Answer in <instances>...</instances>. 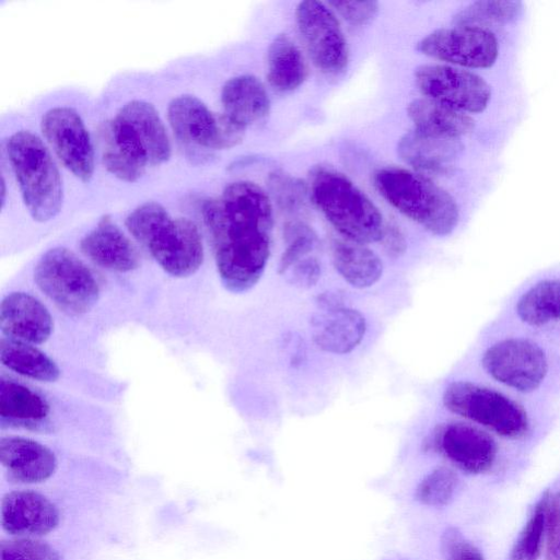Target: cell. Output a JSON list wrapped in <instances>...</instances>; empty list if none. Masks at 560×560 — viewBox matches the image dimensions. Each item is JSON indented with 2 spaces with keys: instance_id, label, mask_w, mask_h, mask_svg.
Masks as SVG:
<instances>
[{
  "instance_id": "obj_1",
  "label": "cell",
  "mask_w": 560,
  "mask_h": 560,
  "mask_svg": "<svg viewBox=\"0 0 560 560\" xmlns=\"http://www.w3.org/2000/svg\"><path fill=\"white\" fill-rule=\"evenodd\" d=\"M219 277L233 293L254 288L271 253L272 205L268 194L247 180L229 184L202 206Z\"/></svg>"
},
{
  "instance_id": "obj_2",
  "label": "cell",
  "mask_w": 560,
  "mask_h": 560,
  "mask_svg": "<svg viewBox=\"0 0 560 560\" xmlns=\"http://www.w3.org/2000/svg\"><path fill=\"white\" fill-rule=\"evenodd\" d=\"M125 225L168 275L189 277L200 268L202 238L191 220L173 218L161 203L147 201L127 215Z\"/></svg>"
},
{
  "instance_id": "obj_3",
  "label": "cell",
  "mask_w": 560,
  "mask_h": 560,
  "mask_svg": "<svg viewBox=\"0 0 560 560\" xmlns=\"http://www.w3.org/2000/svg\"><path fill=\"white\" fill-rule=\"evenodd\" d=\"M310 192L316 207L345 240L364 245L381 241L385 230L382 213L346 175L316 167L311 174Z\"/></svg>"
},
{
  "instance_id": "obj_4",
  "label": "cell",
  "mask_w": 560,
  "mask_h": 560,
  "mask_svg": "<svg viewBox=\"0 0 560 560\" xmlns=\"http://www.w3.org/2000/svg\"><path fill=\"white\" fill-rule=\"evenodd\" d=\"M378 194L396 210L436 236L456 228L459 211L454 198L424 175L385 167L373 178Z\"/></svg>"
},
{
  "instance_id": "obj_5",
  "label": "cell",
  "mask_w": 560,
  "mask_h": 560,
  "mask_svg": "<svg viewBox=\"0 0 560 560\" xmlns=\"http://www.w3.org/2000/svg\"><path fill=\"white\" fill-rule=\"evenodd\" d=\"M7 153L24 205L37 222L55 218L63 201L59 170L43 140L28 130L11 135Z\"/></svg>"
},
{
  "instance_id": "obj_6",
  "label": "cell",
  "mask_w": 560,
  "mask_h": 560,
  "mask_svg": "<svg viewBox=\"0 0 560 560\" xmlns=\"http://www.w3.org/2000/svg\"><path fill=\"white\" fill-rule=\"evenodd\" d=\"M34 280L39 290L69 315L89 312L100 296L93 271L65 247L50 248L39 258Z\"/></svg>"
},
{
  "instance_id": "obj_7",
  "label": "cell",
  "mask_w": 560,
  "mask_h": 560,
  "mask_svg": "<svg viewBox=\"0 0 560 560\" xmlns=\"http://www.w3.org/2000/svg\"><path fill=\"white\" fill-rule=\"evenodd\" d=\"M442 401L452 413L503 438L518 439L528 430L526 412L518 404L494 389L471 382L450 383L443 392Z\"/></svg>"
},
{
  "instance_id": "obj_8",
  "label": "cell",
  "mask_w": 560,
  "mask_h": 560,
  "mask_svg": "<svg viewBox=\"0 0 560 560\" xmlns=\"http://www.w3.org/2000/svg\"><path fill=\"white\" fill-rule=\"evenodd\" d=\"M167 119L182 142L212 150L230 149L238 144L246 129L223 112L213 113L201 100L188 94L171 101Z\"/></svg>"
},
{
  "instance_id": "obj_9",
  "label": "cell",
  "mask_w": 560,
  "mask_h": 560,
  "mask_svg": "<svg viewBox=\"0 0 560 560\" xmlns=\"http://www.w3.org/2000/svg\"><path fill=\"white\" fill-rule=\"evenodd\" d=\"M295 20L313 63L326 74L343 71L349 51L334 10L320 1H302L296 7Z\"/></svg>"
},
{
  "instance_id": "obj_10",
  "label": "cell",
  "mask_w": 560,
  "mask_h": 560,
  "mask_svg": "<svg viewBox=\"0 0 560 560\" xmlns=\"http://www.w3.org/2000/svg\"><path fill=\"white\" fill-rule=\"evenodd\" d=\"M415 82L424 97L463 113L482 112L491 97L488 83L476 73L447 65H422Z\"/></svg>"
},
{
  "instance_id": "obj_11",
  "label": "cell",
  "mask_w": 560,
  "mask_h": 560,
  "mask_svg": "<svg viewBox=\"0 0 560 560\" xmlns=\"http://www.w3.org/2000/svg\"><path fill=\"white\" fill-rule=\"evenodd\" d=\"M481 363L491 377L523 393L538 388L548 371L541 348L520 338L495 342L486 350Z\"/></svg>"
},
{
  "instance_id": "obj_12",
  "label": "cell",
  "mask_w": 560,
  "mask_h": 560,
  "mask_svg": "<svg viewBox=\"0 0 560 560\" xmlns=\"http://www.w3.org/2000/svg\"><path fill=\"white\" fill-rule=\"evenodd\" d=\"M44 138L63 166L83 183L94 173V149L90 133L78 112L56 106L42 117Z\"/></svg>"
},
{
  "instance_id": "obj_13",
  "label": "cell",
  "mask_w": 560,
  "mask_h": 560,
  "mask_svg": "<svg viewBox=\"0 0 560 560\" xmlns=\"http://www.w3.org/2000/svg\"><path fill=\"white\" fill-rule=\"evenodd\" d=\"M424 448L443 455L468 474L489 470L497 457L495 441L479 428L448 421L438 424L425 438Z\"/></svg>"
},
{
  "instance_id": "obj_14",
  "label": "cell",
  "mask_w": 560,
  "mask_h": 560,
  "mask_svg": "<svg viewBox=\"0 0 560 560\" xmlns=\"http://www.w3.org/2000/svg\"><path fill=\"white\" fill-rule=\"evenodd\" d=\"M417 49L431 58L466 68L491 67L499 54L492 32L469 26L436 30L419 40Z\"/></svg>"
},
{
  "instance_id": "obj_15",
  "label": "cell",
  "mask_w": 560,
  "mask_h": 560,
  "mask_svg": "<svg viewBox=\"0 0 560 560\" xmlns=\"http://www.w3.org/2000/svg\"><path fill=\"white\" fill-rule=\"evenodd\" d=\"M0 522L10 535L36 538L58 527L60 513L49 498L37 491L14 490L1 500Z\"/></svg>"
},
{
  "instance_id": "obj_16",
  "label": "cell",
  "mask_w": 560,
  "mask_h": 560,
  "mask_svg": "<svg viewBox=\"0 0 560 560\" xmlns=\"http://www.w3.org/2000/svg\"><path fill=\"white\" fill-rule=\"evenodd\" d=\"M102 161L115 177L135 183L141 178L149 160L130 126L118 115L101 129Z\"/></svg>"
},
{
  "instance_id": "obj_17",
  "label": "cell",
  "mask_w": 560,
  "mask_h": 560,
  "mask_svg": "<svg viewBox=\"0 0 560 560\" xmlns=\"http://www.w3.org/2000/svg\"><path fill=\"white\" fill-rule=\"evenodd\" d=\"M364 315L348 305L318 310L310 318V334L313 343L331 354H348L363 340L366 332Z\"/></svg>"
},
{
  "instance_id": "obj_18",
  "label": "cell",
  "mask_w": 560,
  "mask_h": 560,
  "mask_svg": "<svg viewBox=\"0 0 560 560\" xmlns=\"http://www.w3.org/2000/svg\"><path fill=\"white\" fill-rule=\"evenodd\" d=\"M0 462L9 480L33 485L48 480L57 469V458L46 445L21 436L0 439Z\"/></svg>"
},
{
  "instance_id": "obj_19",
  "label": "cell",
  "mask_w": 560,
  "mask_h": 560,
  "mask_svg": "<svg viewBox=\"0 0 560 560\" xmlns=\"http://www.w3.org/2000/svg\"><path fill=\"white\" fill-rule=\"evenodd\" d=\"M0 328L10 339L43 343L51 335L54 324L40 301L24 292H13L1 302Z\"/></svg>"
},
{
  "instance_id": "obj_20",
  "label": "cell",
  "mask_w": 560,
  "mask_h": 560,
  "mask_svg": "<svg viewBox=\"0 0 560 560\" xmlns=\"http://www.w3.org/2000/svg\"><path fill=\"white\" fill-rule=\"evenodd\" d=\"M81 252L97 266L128 272L139 266V255L125 233L104 215L97 225L80 241Z\"/></svg>"
},
{
  "instance_id": "obj_21",
  "label": "cell",
  "mask_w": 560,
  "mask_h": 560,
  "mask_svg": "<svg viewBox=\"0 0 560 560\" xmlns=\"http://www.w3.org/2000/svg\"><path fill=\"white\" fill-rule=\"evenodd\" d=\"M223 113L246 128L269 113L270 100L262 82L252 74L228 80L221 91Z\"/></svg>"
},
{
  "instance_id": "obj_22",
  "label": "cell",
  "mask_w": 560,
  "mask_h": 560,
  "mask_svg": "<svg viewBox=\"0 0 560 560\" xmlns=\"http://www.w3.org/2000/svg\"><path fill=\"white\" fill-rule=\"evenodd\" d=\"M330 256L336 272L352 288H371L383 276V261L368 245L334 238Z\"/></svg>"
},
{
  "instance_id": "obj_23",
  "label": "cell",
  "mask_w": 560,
  "mask_h": 560,
  "mask_svg": "<svg viewBox=\"0 0 560 560\" xmlns=\"http://www.w3.org/2000/svg\"><path fill=\"white\" fill-rule=\"evenodd\" d=\"M117 115L130 126L144 148L149 165H161L170 160L171 141L163 120L152 104L133 100L126 103Z\"/></svg>"
},
{
  "instance_id": "obj_24",
  "label": "cell",
  "mask_w": 560,
  "mask_h": 560,
  "mask_svg": "<svg viewBox=\"0 0 560 560\" xmlns=\"http://www.w3.org/2000/svg\"><path fill=\"white\" fill-rule=\"evenodd\" d=\"M463 149L458 139L424 135L416 129L405 133L397 143L400 159L422 172H443Z\"/></svg>"
},
{
  "instance_id": "obj_25",
  "label": "cell",
  "mask_w": 560,
  "mask_h": 560,
  "mask_svg": "<svg viewBox=\"0 0 560 560\" xmlns=\"http://www.w3.org/2000/svg\"><path fill=\"white\" fill-rule=\"evenodd\" d=\"M407 114L416 130L432 137L459 140L474 129V120L466 113L427 97L411 101Z\"/></svg>"
},
{
  "instance_id": "obj_26",
  "label": "cell",
  "mask_w": 560,
  "mask_h": 560,
  "mask_svg": "<svg viewBox=\"0 0 560 560\" xmlns=\"http://www.w3.org/2000/svg\"><path fill=\"white\" fill-rule=\"evenodd\" d=\"M46 399L27 386L0 378V417L2 425L35 429L49 413Z\"/></svg>"
},
{
  "instance_id": "obj_27",
  "label": "cell",
  "mask_w": 560,
  "mask_h": 560,
  "mask_svg": "<svg viewBox=\"0 0 560 560\" xmlns=\"http://www.w3.org/2000/svg\"><path fill=\"white\" fill-rule=\"evenodd\" d=\"M307 77L305 59L285 34H280L271 42L267 54V79L269 84L279 92L298 89Z\"/></svg>"
},
{
  "instance_id": "obj_28",
  "label": "cell",
  "mask_w": 560,
  "mask_h": 560,
  "mask_svg": "<svg viewBox=\"0 0 560 560\" xmlns=\"http://www.w3.org/2000/svg\"><path fill=\"white\" fill-rule=\"evenodd\" d=\"M0 360L8 369L36 381L54 382L60 375L57 364L43 351L10 338L0 340Z\"/></svg>"
},
{
  "instance_id": "obj_29",
  "label": "cell",
  "mask_w": 560,
  "mask_h": 560,
  "mask_svg": "<svg viewBox=\"0 0 560 560\" xmlns=\"http://www.w3.org/2000/svg\"><path fill=\"white\" fill-rule=\"evenodd\" d=\"M516 313L532 326L560 320V280H544L533 285L520 298Z\"/></svg>"
},
{
  "instance_id": "obj_30",
  "label": "cell",
  "mask_w": 560,
  "mask_h": 560,
  "mask_svg": "<svg viewBox=\"0 0 560 560\" xmlns=\"http://www.w3.org/2000/svg\"><path fill=\"white\" fill-rule=\"evenodd\" d=\"M521 1L486 0L476 1L454 16L456 26L486 28V25L506 24L516 20L522 12Z\"/></svg>"
},
{
  "instance_id": "obj_31",
  "label": "cell",
  "mask_w": 560,
  "mask_h": 560,
  "mask_svg": "<svg viewBox=\"0 0 560 560\" xmlns=\"http://www.w3.org/2000/svg\"><path fill=\"white\" fill-rule=\"evenodd\" d=\"M548 494L535 505L520 533L510 555V560H537L540 556L546 529Z\"/></svg>"
},
{
  "instance_id": "obj_32",
  "label": "cell",
  "mask_w": 560,
  "mask_h": 560,
  "mask_svg": "<svg viewBox=\"0 0 560 560\" xmlns=\"http://www.w3.org/2000/svg\"><path fill=\"white\" fill-rule=\"evenodd\" d=\"M459 479L454 470L440 466L430 471L417 486V501L428 506H444L455 495Z\"/></svg>"
},
{
  "instance_id": "obj_33",
  "label": "cell",
  "mask_w": 560,
  "mask_h": 560,
  "mask_svg": "<svg viewBox=\"0 0 560 560\" xmlns=\"http://www.w3.org/2000/svg\"><path fill=\"white\" fill-rule=\"evenodd\" d=\"M287 246L280 256L278 273L284 276L301 259L308 257L318 246V236L307 224L293 221L284 226Z\"/></svg>"
},
{
  "instance_id": "obj_34",
  "label": "cell",
  "mask_w": 560,
  "mask_h": 560,
  "mask_svg": "<svg viewBox=\"0 0 560 560\" xmlns=\"http://www.w3.org/2000/svg\"><path fill=\"white\" fill-rule=\"evenodd\" d=\"M269 192L278 207L285 212L295 213L304 209L307 201L305 184L282 171H273L268 176Z\"/></svg>"
},
{
  "instance_id": "obj_35",
  "label": "cell",
  "mask_w": 560,
  "mask_h": 560,
  "mask_svg": "<svg viewBox=\"0 0 560 560\" xmlns=\"http://www.w3.org/2000/svg\"><path fill=\"white\" fill-rule=\"evenodd\" d=\"M0 560H61L48 542L32 537H19L0 544Z\"/></svg>"
},
{
  "instance_id": "obj_36",
  "label": "cell",
  "mask_w": 560,
  "mask_h": 560,
  "mask_svg": "<svg viewBox=\"0 0 560 560\" xmlns=\"http://www.w3.org/2000/svg\"><path fill=\"white\" fill-rule=\"evenodd\" d=\"M444 560H485L481 551L456 527H447L441 537Z\"/></svg>"
},
{
  "instance_id": "obj_37",
  "label": "cell",
  "mask_w": 560,
  "mask_h": 560,
  "mask_svg": "<svg viewBox=\"0 0 560 560\" xmlns=\"http://www.w3.org/2000/svg\"><path fill=\"white\" fill-rule=\"evenodd\" d=\"M328 5L343 20L353 26H362L371 22L378 12L376 1H329Z\"/></svg>"
},
{
  "instance_id": "obj_38",
  "label": "cell",
  "mask_w": 560,
  "mask_h": 560,
  "mask_svg": "<svg viewBox=\"0 0 560 560\" xmlns=\"http://www.w3.org/2000/svg\"><path fill=\"white\" fill-rule=\"evenodd\" d=\"M545 535L546 559L560 560V492L548 497Z\"/></svg>"
},
{
  "instance_id": "obj_39",
  "label": "cell",
  "mask_w": 560,
  "mask_h": 560,
  "mask_svg": "<svg viewBox=\"0 0 560 560\" xmlns=\"http://www.w3.org/2000/svg\"><path fill=\"white\" fill-rule=\"evenodd\" d=\"M322 273L320 261L314 256H308L294 264L284 276L293 287L311 289L320 280Z\"/></svg>"
},
{
  "instance_id": "obj_40",
  "label": "cell",
  "mask_w": 560,
  "mask_h": 560,
  "mask_svg": "<svg viewBox=\"0 0 560 560\" xmlns=\"http://www.w3.org/2000/svg\"><path fill=\"white\" fill-rule=\"evenodd\" d=\"M380 242L382 243L386 254L394 258L401 256L407 247L405 236L396 225H385V230Z\"/></svg>"
},
{
  "instance_id": "obj_41",
  "label": "cell",
  "mask_w": 560,
  "mask_h": 560,
  "mask_svg": "<svg viewBox=\"0 0 560 560\" xmlns=\"http://www.w3.org/2000/svg\"><path fill=\"white\" fill-rule=\"evenodd\" d=\"M345 295L340 290H327L315 298L318 310H332L345 306Z\"/></svg>"
}]
</instances>
